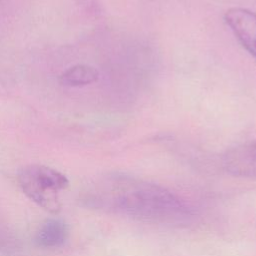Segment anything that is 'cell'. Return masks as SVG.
I'll return each mask as SVG.
<instances>
[{
	"label": "cell",
	"instance_id": "cell-1",
	"mask_svg": "<svg viewBox=\"0 0 256 256\" xmlns=\"http://www.w3.org/2000/svg\"><path fill=\"white\" fill-rule=\"evenodd\" d=\"M84 201L94 209L154 224L180 226L193 218L191 208L170 190L123 173L96 182Z\"/></svg>",
	"mask_w": 256,
	"mask_h": 256
},
{
	"label": "cell",
	"instance_id": "cell-3",
	"mask_svg": "<svg viewBox=\"0 0 256 256\" xmlns=\"http://www.w3.org/2000/svg\"><path fill=\"white\" fill-rule=\"evenodd\" d=\"M224 20L242 47L256 58V13L242 7H232Z\"/></svg>",
	"mask_w": 256,
	"mask_h": 256
},
{
	"label": "cell",
	"instance_id": "cell-6",
	"mask_svg": "<svg viewBox=\"0 0 256 256\" xmlns=\"http://www.w3.org/2000/svg\"><path fill=\"white\" fill-rule=\"evenodd\" d=\"M99 78V72L96 68L79 64L65 70L59 78L61 85L66 87H81L96 82Z\"/></svg>",
	"mask_w": 256,
	"mask_h": 256
},
{
	"label": "cell",
	"instance_id": "cell-7",
	"mask_svg": "<svg viewBox=\"0 0 256 256\" xmlns=\"http://www.w3.org/2000/svg\"><path fill=\"white\" fill-rule=\"evenodd\" d=\"M0 1H1V0H0Z\"/></svg>",
	"mask_w": 256,
	"mask_h": 256
},
{
	"label": "cell",
	"instance_id": "cell-4",
	"mask_svg": "<svg viewBox=\"0 0 256 256\" xmlns=\"http://www.w3.org/2000/svg\"><path fill=\"white\" fill-rule=\"evenodd\" d=\"M222 166L233 176L256 179V141H249L227 150Z\"/></svg>",
	"mask_w": 256,
	"mask_h": 256
},
{
	"label": "cell",
	"instance_id": "cell-2",
	"mask_svg": "<svg viewBox=\"0 0 256 256\" xmlns=\"http://www.w3.org/2000/svg\"><path fill=\"white\" fill-rule=\"evenodd\" d=\"M17 181L23 193L39 207L52 214L61 211L59 192L69 186L63 173L45 165L31 164L18 172Z\"/></svg>",
	"mask_w": 256,
	"mask_h": 256
},
{
	"label": "cell",
	"instance_id": "cell-5",
	"mask_svg": "<svg viewBox=\"0 0 256 256\" xmlns=\"http://www.w3.org/2000/svg\"><path fill=\"white\" fill-rule=\"evenodd\" d=\"M68 225L61 219L49 218L43 221L36 230L35 244L43 249L58 248L68 239Z\"/></svg>",
	"mask_w": 256,
	"mask_h": 256
}]
</instances>
